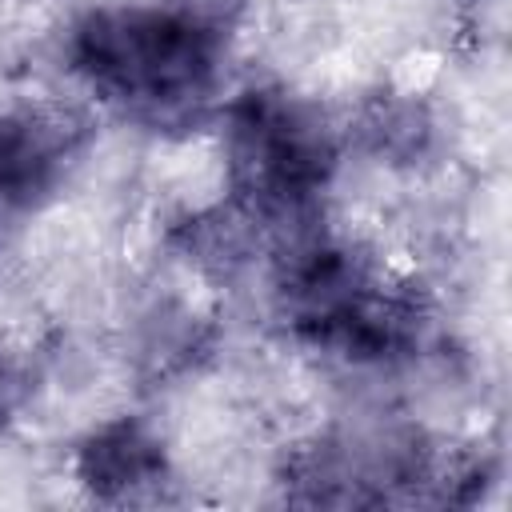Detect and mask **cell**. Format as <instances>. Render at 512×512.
I'll list each match as a JSON object with an SVG mask.
<instances>
[{"label":"cell","mask_w":512,"mask_h":512,"mask_svg":"<svg viewBox=\"0 0 512 512\" xmlns=\"http://www.w3.org/2000/svg\"><path fill=\"white\" fill-rule=\"evenodd\" d=\"M220 48V24L192 4L100 8L72 36V60L84 80L152 124L196 116L216 88Z\"/></svg>","instance_id":"1"},{"label":"cell","mask_w":512,"mask_h":512,"mask_svg":"<svg viewBox=\"0 0 512 512\" xmlns=\"http://www.w3.org/2000/svg\"><path fill=\"white\" fill-rule=\"evenodd\" d=\"M228 168L236 208L252 220H288L328 184L336 168L332 132L280 92H248L228 112Z\"/></svg>","instance_id":"2"},{"label":"cell","mask_w":512,"mask_h":512,"mask_svg":"<svg viewBox=\"0 0 512 512\" xmlns=\"http://www.w3.org/2000/svg\"><path fill=\"white\" fill-rule=\"evenodd\" d=\"M76 152V124L64 112L0 116V200L32 204L64 172Z\"/></svg>","instance_id":"3"},{"label":"cell","mask_w":512,"mask_h":512,"mask_svg":"<svg viewBox=\"0 0 512 512\" xmlns=\"http://www.w3.org/2000/svg\"><path fill=\"white\" fill-rule=\"evenodd\" d=\"M168 472L164 444L136 420L96 428L76 452V476L96 500H136Z\"/></svg>","instance_id":"4"},{"label":"cell","mask_w":512,"mask_h":512,"mask_svg":"<svg viewBox=\"0 0 512 512\" xmlns=\"http://www.w3.org/2000/svg\"><path fill=\"white\" fill-rule=\"evenodd\" d=\"M360 132L384 156H412L428 136V116L412 100H380L368 108Z\"/></svg>","instance_id":"5"},{"label":"cell","mask_w":512,"mask_h":512,"mask_svg":"<svg viewBox=\"0 0 512 512\" xmlns=\"http://www.w3.org/2000/svg\"><path fill=\"white\" fill-rule=\"evenodd\" d=\"M36 388V360L32 348L0 340V424L20 416V408L32 400Z\"/></svg>","instance_id":"6"}]
</instances>
